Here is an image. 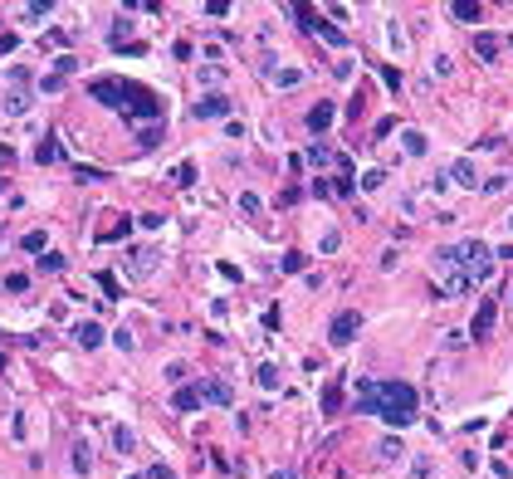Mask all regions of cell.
Returning <instances> with one entry per match:
<instances>
[{"mask_svg":"<svg viewBox=\"0 0 513 479\" xmlns=\"http://www.w3.org/2000/svg\"><path fill=\"white\" fill-rule=\"evenodd\" d=\"M362 411H376L386 425H411L421 416V401H416V391L406 382H381V387H372L362 396Z\"/></svg>","mask_w":513,"mask_h":479,"instance_id":"cell-1","label":"cell"},{"mask_svg":"<svg viewBox=\"0 0 513 479\" xmlns=\"http://www.w3.org/2000/svg\"><path fill=\"white\" fill-rule=\"evenodd\" d=\"M440 259L450 264V269H460L470 284H484V279H494V259H489V249H484L479 240L450 245V249H440Z\"/></svg>","mask_w":513,"mask_h":479,"instance_id":"cell-2","label":"cell"},{"mask_svg":"<svg viewBox=\"0 0 513 479\" xmlns=\"http://www.w3.org/2000/svg\"><path fill=\"white\" fill-rule=\"evenodd\" d=\"M88 93H93L98 103H108V108H123L128 93H132V79H112V74H103V79L88 83Z\"/></svg>","mask_w":513,"mask_h":479,"instance_id":"cell-3","label":"cell"},{"mask_svg":"<svg viewBox=\"0 0 513 479\" xmlns=\"http://www.w3.org/2000/svg\"><path fill=\"white\" fill-rule=\"evenodd\" d=\"M357 328H362V313H337L332 323H328V338H332V343H352Z\"/></svg>","mask_w":513,"mask_h":479,"instance_id":"cell-4","label":"cell"},{"mask_svg":"<svg viewBox=\"0 0 513 479\" xmlns=\"http://www.w3.org/2000/svg\"><path fill=\"white\" fill-rule=\"evenodd\" d=\"M201 406V387H181L177 396H171V411H177V416H191Z\"/></svg>","mask_w":513,"mask_h":479,"instance_id":"cell-5","label":"cell"},{"mask_svg":"<svg viewBox=\"0 0 513 479\" xmlns=\"http://www.w3.org/2000/svg\"><path fill=\"white\" fill-rule=\"evenodd\" d=\"M196 113H201V118H225V113H230V98L210 93V98H201V103H196Z\"/></svg>","mask_w":513,"mask_h":479,"instance_id":"cell-6","label":"cell"},{"mask_svg":"<svg viewBox=\"0 0 513 479\" xmlns=\"http://www.w3.org/2000/svg\"><path fill=\"white\" fill-rule=\"evenodd\" d=\"M74 338H79V347H103V328L98 323H79Z\"/></svg>","mask_w":513,"mask_h":479,"instance_id":"cell-7","label":"cell"},{"mask_svg":"<svg viewBox=\"0 0 513 479\" xmlns=\"http://www.w3.org/2000/svg\"><path fill=\"white\" fill-rule=\"evenodd\" d=\"M201 396H210L215 406H230V401H235V391L225 387V382H205V387H201Z\"/></svg>","mask_w":513,"mask_h":479,"instance_id":"cell-8","label":"cell"},{"mask_svg":"<svg viewBox=\"0 0 513 479\" xmlns=\"http://www.w3.org/2000/svg\"><path fill=\"white\" fill-rule=\"evenodd\" d=\"M112 445H118V455H132L137 450V436L128 431V425H112Z\"/></svg>","mask_w":513,"mask_h":479,"instance_id":"cell-9","label":"cell"},{"mask_svg":"<svg viewBox=\"0 0 513 479\" xmlns=\"http://www.w3.org/2000/svg\"><path fill=\"white\" fill-rule=\"evenodd\" d=\"M489 328H494V303H479V313H474V338H489Z\"/></svg>","mask_w":513,"mask_h":479,"instance_id":"cell-10","label":"cell"},{"mask_svg":"<svg viewBox=\"0 0 513 479\" xmlns=\"http://www.w3.org/2000/svg\"><path fill=\"white\" fill-rule=\"evenodd\" d=\"M332 113H337V108H332V103H318V108L308 113V128H313V132H323V128L332 123Z\"/></svg>","mask_w":513,"mask_h":479,"instance_id":"cell-11","label":"cell"},{"mask_svg":"<svg viewBox=\"0 0 513 479\" xmlns=\"http://www.w3.org/2000/svg\"><path fill=\"white\" fill-rule=\"evenodd\" d=\"M161 137H166V132H161V123H147V128L137 132V147H142V152H152V147H157Z\"/></svg>","mask_w":513,"mask_h":479,"instance_id":"cell-12","label":"cell"},{"mask_svg":"<svg viewBox=\"0 0 513 479\" xmlns=\"http://www.w3.org/2000/svg\"><path fill=\"white\" fill-rule=\"evenodd\" d=\"M450 15H454V20H465V25H474L484 10H479V6H470V0H460V6H450Z\"/></svg>","mask_w":513,"mask_h":479,"instance_id":"cell-13","label":"cell"},{"mask_svg":"<svg viewBox=\"0 0 513 479\" xmlns=\"http://www.w3.org/2000/svg\"><path fill=\"white\" fill-rule=\"evenodd\" d=\"M44 245H49V235H44V230H30V235L20 240V249H25V254H39Z\"/></svg>","mask_w":513,"mask_h":479,"instance_id":"cell-14","label":"cell"},{"mask_svg":"<svg viewBox=\"0 0 513 479\" xmlns=\"http://www.w3.org/2000/svg\"><path fill=\"white\" fill-rule=\"evenodd\" d=\"M171 181H177V186H196V162H181L177 172H171Z\"/></svg>","mask_w":513,"mask_h":479,"instance_id":"cell-15","label":"cell"},{"mask_svg":"<svg viewBox=\"0 0 513 479\" xmlns=\"http://www.w3.org/2000/svg\"><path fill=\"white\" fill-rule=\"evenodd\" d=\"M54 156H59V147H54V137H44V142L34 147V162H54Z\"/></svg>","mask_w":513,"mask_h":479,"instance_id":"cell-16","label":"cell"},{"mask_svg":"<svg viewBox=\"0 0 513 479\" xmlns=\"http://www.w3.org/2000/svg\"><path fill=\"white\" fill-rule=\"evenodd\" d=\"M454 181H460V186H479V181H474V167H470V162H454Z\"/></svg>","mask_w":513,"mask_h":479,"instance_id":"cell-17","label":"cell"},{"mask_svg":"<svg viewBox=\"0 0 513 479\" xmlns=\"http://www.w3.org/2000/svg\"><path fill=\"white\" fill-rule=\"evenodd\" d=\"M6 289H10V294H25V289H30V274H6Z\"/></svg>","mask_w":513,"mask_h":479,"instance_id":"cell-18","label":"cell"},{"mask_svg":"<svg viewBox=\"0 0 513 479\" xmlns=\"http://www.w3.org/2000/svg\"><path fill=\"white\" fill-rule=\"evenodd\" d=\"M123 235H128V221H112V225H108L98 240H123Z\"/></svg>","mask_w":513,"mask_h":479,"instance_id":"cell-19","label":"cell"},{"mask_svg":"<svg viewBox=\"0 0 513 479\" xmlns=\"http://www.w3.org/2000/svg\"><path fill=\"white\" fill-rule=\"evenodd\" d=\"M39 269H49V274H59V269H64V254H44V259H39Z\"/></svg>","mask_w":513,"mask_h":479,"instance_id":"cell-20","label":"cell"},{"mask_svg":"<svg viewBox=\"0 0 513 479\" xmlns=\"http://www.w3.org/2000/svg\"><path fill=\"white\" fill-rule=\"evenodd\" d=\"M406 152L421 156V152H425V137H421V132H406Z\"/></svg>","mask_w":513,"mask_h":479,"instance_id":"cell-21","label":"cell"},{"mask_svg":"<svg viewBox=\"0 0 513 479\" xmlns=\"http://www.w3.org/2000/svg\"><path fill=\"white\" fill-rule=\"evenodd\" d=\"M474 49H479V59H494V54H499V39H479Z\"/></svg>","mask_w":513,"mask_h":479,"instance_id":"cell-22","label":"cell"},{"mask_svg":"<svg viewBox=\"0 0 513 479\" xmlns=\"http://www.w3.org/2000/svg\"><path fill=\"white\" fill-rule=\"evenodd\" d=\"M376 455H381V460H396V455H401V445H396V440H381Z\"/></svg>","mask_w":513,"mask_h":479,"instance_id":"cell-23","label":"cell"},{"mask_svg":"<svg viewBox=\"0 0 513 479\" xmlns=\"http://www.w3.org/2000/svg\"><path fill=\"white\" fill-rule=\"evenodd\" d=\"M303 269V254H283V274H299Z\"/></svg>","mask_w":513,"mask_h":479,"instance_id":"cell-24","label":"cell"},{"mask_svg":"<svg viewBox=\"0 0 513 479\" xmlns=\"http://www.w3.org/2000/svg\"><path fill=\"white\" fill-rule=\"evenodd\" d=\"M74 469H88V445H83V440L74 445Z\"/></svg>","mask_w":513,"mask_h":479,"instance_id":"cell-25","label":"cell"},{"mask_svg":"<svg viewBox=\"0 0 513 479\" xmlns=\"http://www.w3.org/2000/svg\"><path fill=\"white\" fill-rule=\"evenodd\" d=\"M240 205L250 210V216H259V196H254V191H245V196H240Z\"/></svg>","mask_w":513,"mask_h":479,"instance_id":"cell-26","label":"cell"},{"mask_svg":"<svg viewBox=\"0 0 513 479\" xmlns=\"http://www.w3.org/2000/svg\"><path fill=\"white\" fill-rule=\"evenodd\" d=\"M142 479H177V474H171V469H166V465H152V469H147V474H142Z\"/></svg>","mask_w":513,"mask_h":479,"instance_id":"cell-27","label":"cell"},{"mask_svg":"<svg viewBox=\"0 0 513 479\" xmlns=\"http://www.w3.org/2000/svg\"><path fill=\"white\" fill-rule=\"evenodd\" d=\"M269 479H299V474H289V469H279V474H269Z\"/></svg>","mask_w":513,"mask_h":479,"instance_id":"cell-28","label":"cell"},{"mask_svg":"<svg viewBox=\"0 0 513 479\" xmlns=\"http://www.w3.org/2000/svg\"><path fill=\"white\" fill-rule=\"evenodd\" d=\"M0 367H6V357H0Z\"/></svg>","mask_w":513,"mask_h":479,"instance_id":"cell-29","label":"cell"},{"mask_svg":"<svg viewBox=\"0 0 513 479\" xmlns=\"http://www.w3.org/2000/svg\"><path fill=\"white\" fill-rule=\"evenodd\" d=\"M508 225H513V216H508Z\"/></svg>","mask_w":513,"mask_h":479,"instance_id":"cell-30","label":"cell"}]
</instances>
